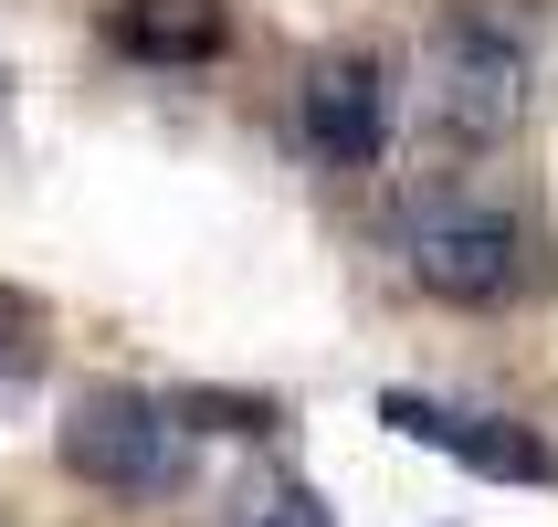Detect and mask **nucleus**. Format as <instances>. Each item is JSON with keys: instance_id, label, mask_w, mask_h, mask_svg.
<instances>
[{"instance_id": "f257e3e1", "label": "nucleus", "mask_w": 558, "mask_h": 527, "mask_svg": "<svg viewBox=\"0 0 558 527\" xmlns=\"http://www.w3.org/2000/svg\"><path fill=\"white\" fill-rule=\"evenodd\" d=\"M527 85H537V43L506 22L496 0H474L433 32V127L453 137H506L527 117Z\"/></svg>"}, {"instance_id": "f03ea898", "label": "nucleus", "mask_w": 558, "mask_h": 527, "mask_svg": "<svg viewBox=\"0 0 558 527\" xmlns=\"http://www.w3.org/2000/svg\"><path fill=\"white\" fill-rule=\"evenodd\" d=\"M63 465L106 496H169L190 475V422L148 391H85L63 411Z\"/></svg>"}, {"instance_id": "7ed1b4c3", "label": "nucleus", "mask_w": 558, "mask_h": 527, "mask_svg": "<svg viewBox=\"0 0 558 527\" xmlns=\"http://www.w3.org/2000/svg\"><path fill=\"white\" fill-rule=\"evenodd\" d=\"M411 275L442 307H506L527 285V221L485 212V201H442V212L411 221Z\"/></svg>"}, {"instance_id": "20e7f679", "label": "nucleus", "mask_w": 558, "mask_h": 527, "mask_svg": "<svg viewBox=\"0 0 558 527\" xmlns=\"http://www.w3.org/2000/svg\"><path fill=\"white\" fill-rule=\"evenodd\" d=\"M390 422H401L411 443H433V454H453V465L496 475V486H548L558 454L527 433V422H506V411H464V402H422V391H390Z\"/></svg>"}, {"instance_id": "39448f33", "label": "nucleus", "mask_w": 558, "mask_h": 527, "mask_svg": "<svg viewBox=\"0 0 558 527\" xmlns=\"http://www.w3.org/2000/svg\"><path fill=\"white\" fill-rule=\"evenodd\" d=\"M379 137H390V74L369 53H327L306 74V148L327 169H369Z\"/></svg>"}, {"instance_id": "423d86ee", "label": "nucleus", "mask_w": 558, "mask_h": 527, "mask_svg": "<svg viewBox=\"0 0 558 527\" xmlns=\"http://www.w3.org/2000/svg\"><path fill=\"white\" fill-rule=\"evenodd\" d=\"M117 43L137 63H201L221 53V0H117Z\"/></svg>"}, {"instance_id": "0eeeda50", "label": "nucleus", "mask_w": 558, "mask_h": 527, "mask_svg": "<svg viewBox=\"0 0 558 527\" xmlns=\"http://www.w3.org/2000/svg\"><path fill=\"white\" fill-rule=\"evenodd\" d=\"M253 527H338V517H327L316 486H264V496H253Z\"/></svg>"}]
</instances>
